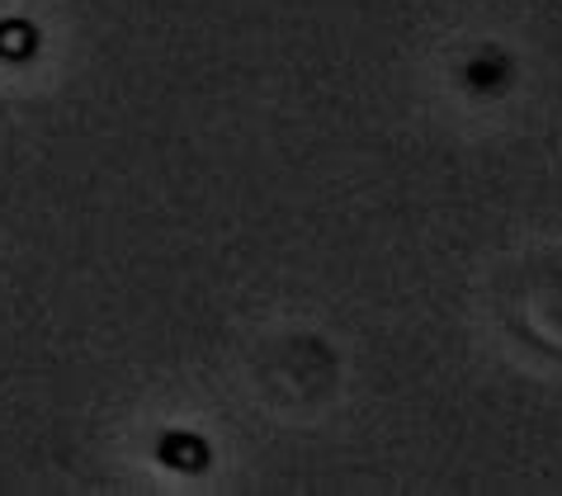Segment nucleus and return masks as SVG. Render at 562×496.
Masks as SVG:
<instances>
[{
    "label": "nucleus",
    "instance_id": "nucleus-1",
    "mask_svg": "<svg viewBox=\"0 0 562 496\" xmlns=\"http://www.w3.org/2000/svg\"><path fill=\"white\" fill-rule=\"evenodd\" d=\"M156 454H161L166 469H176V473H204L209 469V444L190 436V430H166L161 444H156Z\"/></svg>",
    "mask_w": 562,
    "mask_h": 496
},
{
    "label": "nucleus",
    "instance_id": "nucleus-2",
    "mask_svg": "<svg viewBox=\"0 0 562 496\" xmlns=\"http://www.w3.org/2000/svg\"><path fill=\"white\" fill-rule=\"evenodd\" d=\"M506 81H510V61L502 57V53H482V57H473V67H468V86L473 90H506Z\"/></svg>",
    "mask_w": 562,
    "mask_h": 496
}]
</instances>
